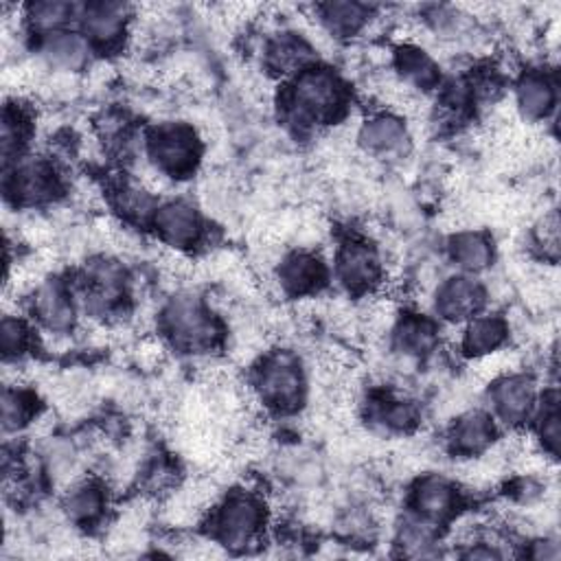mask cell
Instances as JSON below:
<instances>
[{
    "label": "cell",
    "mask_w": 561,
    "mask_h": 561,
    "mask_svg": "<svg viewBox=\"0 0 561 561\" xmlns=\"http://www.w3.org/2000/svg\"><path fill=\"white\" fill-rule=\"evenodd\" d=\"M483 290L476 281L467 277H456L439 285L437 290V309L443 318L452 322H461L478 312L483 305Z\"/></svg>",
    "instance_id": "cell-8"
},
{
    "label": "cell",
    "mask_w": 561,
    "mask_h": 561,
    "mask_svg": "<svg viewBox=\"0 0 561 561\" xmlns=\"http://www.w3.org/2000/svg\"><path fill=\"white\" fill-rule=\"evenodd\" d=\"M338 277L349 290L362 292L373 283H378L380 259L366 244H346L338 255Z\"/></svg>",
    "instance_id": "cell-7"
},
{
    "label": "cell",
    "mask_w": 561,
    "mask_h": 561,
    "mask_svg": "<svg viewBox=\"0 0 561 561\" xmlns=\"http://www.w3.org/2000/svg\"><path fill=\"white\" fill-rule=\"evenodd\" d=\"M342 103V86L338 77L325 69H307L298 73L292 97L290 117L294 123L307 125L331 119Z\"/></svg>",
    "instance_id": "cell-1"
},
{
    "label": "cell",
    "mask_w": 561,
    "mask_h": 561,
    "mask_svg": "<svg viewBox=\"0 0 561 561\" xmlns=\"http://www.w3.org/2000/svg\"><path fill=\"white\" fill-rule=\"evenodd\" d=\"M535 404V385L524 376H504L493 389V406L507 424H520Z\"/></svg>",
    "instance_id": "cell-10"
},
{
    "label": "cell",
    "mask_w": 561,
    "mask_h": 561,
    "mask_svg": "<svg viewBox=\"0 0 561 561\" xmlns=\"http://www.w3.org/2000/svg\"><path fill=\"white\" fill-rule=\"evenodd\" d=\"M164 325L173 340L184 349H205L218 338V329L205 307L190 296L173 298L164 309Z\"/></svg>",
    "instance_id": "cell-3"
},
{
    "label": "cell",
    "mask_w": 561,
    "mask_h": 561,
    "mask_svg": "<svg viewBox=\"0 0 561 561\" xmlns=\"http://www.w3.org/2000/svg\"><path fill=\"white\" fill-rule=\"evenodd\" d=\"M541 441L548 446L550 452L557 450L559 443V415H557V404L550 402L548 411H544L541 417Z\"/></svg>",
    "instance_id": "cell-29"
},
{
    "label": "cell",
    "mask_w": 561,
    "mask_h": 561,
    "mask_svg": "<svg viewBox=\"0 0 561 561\" xmlns=\"http://www.w3.org/2000/svg\"><path fill=\"white\" fill-rule=\"evenodd\" d=\"M12 192L16 200L25 205H38L45 200H51L58 192V178L53 169L42 160H29L16 167Z\"/></svg>",
    "instance_id": "cell-9"
},
{
    "label": "cell",
    "mask_w": 561,
    "mask_h": 561,
    "mask_svg": "<svg viewBox=\"0 0 561 561\" xmlns=\"http://www.w3.org/2000/svg\"><path fill=\"white\" fill-rule=\"evenodd\" d=\"M303 376L292 355L270 357L259 373V395L277 411H294L303 400Z\"/></svg>",
    "instance_id": "cell-5"
},
{
    "label": "cell",
    "mask_w": 561,
    "mask_h": 561,
    "mask_svg": "<svg viewBox=\"0 0 561 561\" xmlns=\"http://www.w3.org/2000/svg\"><path fill=\"white\" fill-rule=\"evenodd\" d=\"M149 154L154 167L164 175H184L194 171L200 158V143L192 127L180 123L160 125L149 138Z\"/></svg>",
    "instance_id": "cell-2"
},
{
    "label": "cell",
    "mask_w": 561,
    "mask_h": 561,
    "mask_svg": "<svg viewBox=\"0 0 561 561\" xmlns=\"http://www.w3.org/2000/svg\"><path fill=\"white\" fill-rule=\"evenodd\" d=\"M106 504L103 491L95 485H75L66 498V511L73 520L77 522H86V520H95L101 509Z\"/></svg>",
    "instance_id": "cell-25"
},
{
    "label": "cell",
    "mask_w": 561,
    "mask_h": 561,
    "mask_svg": "<svg viewBox=\"0 0 561 561\" xmlns=\"http://www.w3.org/2000/svg\"><path fill=\"white\" fill-rule=\"evenodd\" d=\"M73 14L75 8L69 3H38L29 8V21L47 36L60 32V27H64Z\"/></svg>",
    "instance_id": "cell-26"
},
{
    "label": "cell",
    "mask_w": 561,
    "mask_h": 561,
    "mask_svg": "<svg viewBox=\"0 0 561 561\" xmlns=\"http://www.w3.org/2000/svg\"><path fill=\"white\" fill-rule=\"evenodd\" d=\"M450 255L459 268L467 272H480L489 268L493 251L483 233H459L450 244Z\"/></svg>",
    "instance_id": "cell-19"
},
{
    "label": "cell",
    "mask_w": 561,
    "mask_h": 561,
    "mask_svg": "<svg viewBox=\"0 0 561 561\" xmlns=\"http://www.w3.org/2000/svg\"><path fill=\"white\" fill-rule=\"evenodd\" d=\"M216 524L218 535L227 546L246 548L264 526V507L255 496L237 491L220 507Z\"/></svg>",
    "instance_id": "cell-4"
},
{
    "label": "cell",
    "mask_w": 561,
    "mask_h": 561,
    "mask_svg": "<svg viewBox=\"0 0 561 561\" xmlns=\"http://www.w3.org/2000/svg\"><path fill=\"white\" fill-rule=\"evenodd\" d=\"M307 60H309V47L301 38H294L292 34H283L268 49V64L279 73L298 71Z\"/></svg>",
    "instance_id": "cell-23"
},
{
    "label": "cell",
    "mask_w": 561,
    "mask_h": 561,
    "mask_svg": "<svg viewBox=\"0 0 561 561\" xmlns=\"http://www.w3.org/2000/svg\"><path fill=\"white\" fill-rule=\"evenodd\" d=\"M507 336V327L500 318L496 316H483V318H474L463 333V346L467 349V353L472 355H487L500 349V344L504 342Z\"/></svg>",
    "instance_id": "cell-20"
},
{
    "label": "cell",
    "mask_w": 561,
    "mask_h": 561,
    "mask_svg": "<svg viewBox=\"0 0 561 561\" xmlns=\"http://www.w3.org/2000/svg\"><path fill=\"white\" fill-rule=\"evenodd\" d=\"M42 58L60 71H77L88 62V42L77 34L56 32L42 42Z\"/></svg>",
    "instance_id": "cell-16"
},
{
    "label": "cell",
    "mask_w": 561,
    "mask_h": 561,
    "mask_svg": "<svg viewBox=\"0 0 561 561\" xmlns=\"http://www.w3.org/2000/svg\"><path fill=\"white\" fill-rule=\"evenodd\" d=\"M318 12L329 34H338V36H351L368 19V8L359 3H327V5H320Z\"/></svg>",
    "instance_id": "cell-22"
},
{
    "label": "cell",
    "mask_w": 561,
    "mask_h": 561,
    "mask_svg": "<svg viewBox=\"0 0 561 561\" xmlns=\"http://www.w3.org/2000/svg\"><path fill=\"white\" fill-rule=\"evenodd\" d=\"M27 327L12 316L3 318V327H0V344H3V353L8 357H19L27 344Z\"/></svg>",
    "instance_id": "cell-28"
},
{
    "label": "cell",
    "mask_w": 561,
    "mask_h": 561,
    "mask_svg": "<svg viewBox=\"0 0 561 561\" xmlns=\"http://www.w3.org/2000/svg\"><path fill=\"white\" fill-rule=\"evenodd\" d=\"M156 229L171 248H190L203 237V220L186 203H169L156 211Z\"/></svg>",
    "instance_id": "cell-6"
},
{
    "label": "cell",
    "mask_w": 561,
    "mask_h": 561,
    "mask_svg": "<svg viewBox=\"0 0 561 561\" xmlns=\"http://www.w3.org/2000/svg\"><path fill=\"white\" fill-rule=\"evenodd\" d=\"M456 507L454 487L441 476H426L415 489V509L426 522H441L452 515Z\"/></svg>",
    "instance_id": "cell-12"
},
{
    "label": "cell",
    "mask_w": 561,
    "mask_h": 561,
    "mask_svg": "<svg viewBox=\"0 0 561 561\" xmlns=\"http://www.w3.org/2000/svg\"><path fill=\"white\" fill-rule=\"evenodd\" d=\"M395 340H398V346L402 353L419 355V353H426L428 349H432V344L437 340V329L424 318H408L400 325Z\"/></svg>",
    "instance_id": "cell-24"
},
{
    "label": "cell",
    "mask_w": 561,
    "mask_h": 561,
    "mask_svg": "<svg viewBox=\"0 0 561 561\" xmlns=\"http://www.w3.org/2000/svg\"><path fill=\"white\" fill-rule=\"evenodd\" d=\"M398 71L408 88L430 90L439 82V69L435 60L419 47L406 45L398 53Z\"/></svg>",
    "instance_id": "cell-17"
},
{
    "label": "cell",
    "mask_w": 561,
    "mask_h": 561,
    "mask_svg": "<svg viewBox=\"0 0 561 561\" xmlns=\"http://www.w3.org/2000/svg\"><path fill=\"white\" fill-rule=\"evenodd\" d=\"M277 279L288 294H307L322 283L325 270L316 257L307 253H294L281 261Z\"/></svg>",
    "instance_id": "cell-13"
},
{
    "label": "cell",
    "mask_w": 561,
    "mask_h": 561,
    "mask_svg": "<svg viewBox=\"0 0 561 561\" xmlns=\"http://www.w3.org/2000/svg\"><path fill=\"white\" fill-rule=\"evenodd\" d=\"M36 312L51 331H64L73 322V303L60 281H45L36 292Z\"/></svg>",
    "instance_id": "cell-15"
},
{
    "label": "cell",
    "mask_w": 561,
    "mask_h": 561,
    "mask_svg": "<svg viewBox=\"0 0 561 561\" xmlns=\"http://www.w3.org/2000/svg\"><path fill=\"white\" fill-rule=\"evenodd\" d=\"M125 12H127L125 5H119V3L86 5L82 12V23H84L86 36L99 45L114 42L123 34Z\"/></svg>",
    "instance_id": "cell-14"
},
{
    "label": "cell",
    "mask_w": 561,
    "mask_h": 561,
    "mask_svg": "<svg viewBox=\"0 0 561 561\" xmlns=\"http://www.w3.org/2000/svg\"><path fill=\"white\" fill-rule=\"evenodd\" d=\"M554 103V88L541 75H528L520 82L517 88V110L526 119H541L550 112Z\"/></svg>",
    "instance_id": "cell-21"
},
{
    "label": "cell",
    "mask_w": 561,
    "mask_h": 561,
    "mask_svg": "<svg viewBox=\"0 0 561 561\" xmlns=\"http://www.w3.org/2000/svg\"><path fill=\"white\" fill-rule=\"evenodd\" d=\"M32 417V408H29V400L16 391H12L10 387L5 389V398H3V424L5 430H19L27 424V419Z\"/></svg>",
    "instance_id": "cell-27"
},
{
    "label": "cell",
    "mask_w": 561,
    "mask_h": 561,
    "mask_svg": "<svg viewBox=\"0 0 561 561\" xmlns=\"http://www.w3.org/2000/svg\"><path fill=\"white\" fill-rule=\"evenodd\" d=\"M493 441V424L485 413L472 411L459 417L452 430V443L463 454L483 452Z\"/></svg>",
    "instance_id": "cell-18"
},
{
    "label": "cell",
    "mask_w": 561,
    "mask_h": 561,
    "mask_svg": "<svg viewBox=\"0 0 561 561\" xmlns=\"http://www.w3.org/2000/svg\"><path fill=\"white\" fill-rule=\"evenodd\" d=\"M359 145L366 151L373 154H400L406 149L408 145V134L404 123L393 117V114H380L368 119L362 127H359Z\"/></svg>",
    "instance_id": "cell-11"
}]
</instances>
